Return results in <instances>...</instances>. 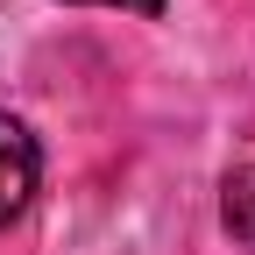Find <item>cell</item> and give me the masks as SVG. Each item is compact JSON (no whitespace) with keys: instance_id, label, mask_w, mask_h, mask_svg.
Returning <instances> with one entry per match:
<instances>
[{"instance_id":"obj_1","label":"cell","mask_w":255,"mask_h":255,"mask_svg":"<svg viewBox=\"0 0 255 255\" xmlns=\"http://www.w3.org/2000/svg\"><path fill=\"white\" fill-rule=\"evenodd\" d=\"M36 184H43V149H36V135H28L14 114H0V227L28 213Z\"/></svg>"},{"instance_id":"obj_2","label":"cell","mask_w":255,"mask_h":255,"mask_svg":"<svg viewBox=\"0 0 255 255\" xmlns=\"http://www.w3.org/2000/svg\"><path fill=\"white\" fill-rule=\"evenodd\" d=\"M220 220H227V234L241 248H255V163L227 170V184H220Z\"/></svg>"},{"instance_id":"obj_3","label":"cell","mask_w":255,"mask_h":255,"mask_svg":"<svg viewBox=\"0 0 255 255\" xmlns=\"http://www.w3.org/2000/svg\"><path fill=\"white\" fill-rule=\"evenodd\" d=\"M71 7H128V14H163V0H71Z\"/></svg>"}]
</instances>
